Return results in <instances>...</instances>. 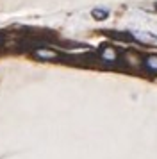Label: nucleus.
Here are the masks:
<instances>
[{"mask_svg": "<svg viewBox=\"0 0 157 159\" xmlns=\"http://www.w3.org/2000/svg\"><path fill=\"white\" fill-rule=\"evenodd\" d=\"M91 15L95 20H105L107 16H109V11H105V9H93Z\"/></svg>", "mask_w": 157, "mask_h": 159, "instance_id": "4", "label": "nucleus"}, {"mask_svg": "<svg viewBox=\"0 0 157 159\" xmlns=\"http://www.w3.org/2000/svg\"><path fill=\"white\" fill-rule=\"evenodd\" d=\"M145 66L148 68L150 72L157 73V56H148V57L145 59Z\"/></svg>", "mask_w": 157, "mask_h": 159, "instance_id": "3", "label": "nucleus"}, {"mask_svg": "<svg viewBox=\"0 0 157 159\" xmlns=\"http://www.w3.org/2000/svg\"><path fill=\"white\" fill-rule=\"evenodd\" d=\"M34 56L36 57H39V59H56L57 57V52L54 50H45V48H38V50L34 52Z\"/></svg>", "mask_w": 157, "mask_h": 159, "instance_id": "2", "label": "nucleus"}, {"mask_svg": "<svg viewBox=\"0 0 157 159\" xmlns=\"http://www.w3.org/2000/svg\"><path fill=\"white\" fill-rule=\"evenodd\" d=\"M100 59L107 61V63H114V61H118V52L114 50L113 47L102 45V48H100Z\"/></svg>", "mask_w": 157, "mask_h": 159, "instance_id": "1", "label": "nucleus"}]
</instances>
